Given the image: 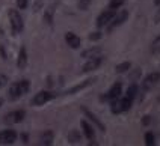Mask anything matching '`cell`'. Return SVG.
I'll list each match as a JSON object with an SVG mask.
<instances>
[{
    "instance_id": "7402d4cb",
    "label": "cell",
    "mask_w": 160,
    "mask_h": 146,
    "mask_svg": "<svg viewBox=\"0 0 160 146\" xmlns=\"http://www.w3.org/2000/svg\"><path fill=\"white\" fill-rule=\"evenodd\" d=\"M91 82H92V80H86V82H85V83H82V84H79V86H76V87H72L71 91H68V92H67V93H74V92H76V91H79V89H82V87H85V86H88V84H89V83H91Z\"/></svg>"
},
{
    "instance_id": "cb8c5ba5",
    "label": "cell",
    "mask_w": 160,
    "mask_h": 146,
    "mask_svg": "<svg viewBox=\"0 0 160 146\" xmlns=\"http://www.w3.org/2000/svg\"><path fill=\"white\" fill-rule=\"evenodd\" d=\"M89 3H91V0H82V2H80L79 3V6H80V9H88V5Z\"/></svg>"
},
{
    "instance_id": "4316f807",
    "label": "cell",
    "mask_w": 160,
    "mask_h": 146,
    "mask_svg": "<svg viewBox=\"0 0 160 146\" xmlns=\"http://www.w3.org/2000/svg\"><path fill=\"white\" fill-rule=\"evenodd\" d=\"M143 124L147 125V124H150V116H145V119H143Z\"/></svg>"
},
{
    "instance_id": "d6986e66",
    "label": "cell",
    "mask_w": 160,
    "mask_h": 146,
    "mask_svg": "<svg viewBox=\"0 0 160 146\" xmlns=\"http://www.w3.org/2000/svg\"><path fill=\"white\" fill-rule=\"evenodd\" d=\"M136 92H138V86H136V84H132V86L127 89L125 97H127V98H130V100H133L134 97H136Z\"/></svg>"
},
{
    "instance_id": "83f0119b",
    "label": "cell",
    "mask_w": 160,
    "mask_h": 146,
    "mask_svg": "<svg viewBox=\"0 0 160 146\" xmlns=\"http://www.w3.org/2000/svg\"><path fill=\"white\" fill-rule=\"evenodd\" d=\"M156 20H157V23L160 21V12H159V15H157V18H156Z\"/></svg>"
},
{
    "instance_id": "52a82bcc",
    "label": "cell",
    "mask_w": 160,
    "mask_h": 146,
    "mask_svg": "<svg viewBox=\"0 0 160 146\" xmlns=\"http://www.w3.org/2000/svg\"><path fill=\"white\" fill-rule=\"evenodd\" d=\"M52 98H54V95L52 92H47V91L38 92L35 97H33V100H32V104H35V106H42V104H45L47 101H50Z\"/></svg>"
},
{
    "instance_id": "ba28073f",
    "label": "cell",
    "mask_w": 160,
    "mask_h": 146,
    "mask_svg": "<svg viewBox=\"0 0 160 146\" xmlns=\"http://www.w3.org/2000/svg\"><path fill=\"white\" fill-rule=\"evenodd\" d=\"M121 89H122V86H121V83H115L112 87H110V91L107 92L106 95L103 97V100L106 101H113L116 98H119L121 97Z\"/></svg>"
},
{
    "instance_id": "8992f818",
    "label": "cell",
    "mask_w": 160,
    "mask_h": 146,
    "mask_svg": "<svg viewBox=\"0 0 160 146\" xmlns=\"http://www.w3.org/2000/svg\"><path fill=\"white\" fill-rule=\"evenodd\" d=\"M17 139V133L14 130H5L0 131V145H11Z\"/></svg>"
},
{
    "instance_id": "484cf974",
    "label": "cell",
    "mask_w": 160,
    "mask_h": 146,
    "mask_svg": "<svg viewBox=\"0 0 160 146\" xmlns=\"http://www.w3.org/2000/svg\"><path fill=\"white\" fill-rule=\"evenodd\" d=\"M100 38H101V33H100V32H95V33L89 35V39H91V41H95V39H100Z\"/></svg>"
},
{
    "instance_id": "f1b7e54d",
    "label": "cell",
    "mask_w": 160,
    "mask_h": 146,
    "mask_svg": "<svg viewBox=\"0 0 160 146\" xmlns=\"http://www.w3.org/2000/svg\"><path fill=\"white\" fill-rule=\"evenodd\" d=\"M156 2V5H160V0H154Z\"/></svg>"
},
{
    "instance_id": "7c38bea8",
    "label": "cell",
    "mask_w": 160,
    "mask_h": 146,
    "mask_svg": "<svg viewBox=\"0 0 160 146\" xmlns=\"http://www.w3.org/2000/svg\"><path fill=\"white\" fill-rule=\"evenodd\" d=\"M82 128H83V133H85V136L88 137L89 140H91V145H94L95 142V133H94V130H92V127L89 125L86 120H82Z\"/></svg>"
},
{
    "instance_id": "2e32d148",
    "label": "cell",
    "mask_w": 160,
    "mask_h": 146,
    "mask_svg": "<svg viewBox=\"0 0 160 146\" xmlns=\"http://www.w3.org/2000/svg\"><path fill=\"white\" fill-rule=\"evenodd\" d=\"M52 142H53V133L52 131L44 133L41 137V145H52Z\"/></svg>"
},
{
    "instance_id": "603a6c76",
    "label": "cell",
    "mask_w": 160,
    "mask_h": 146,
    "mask_svg": "<svg viewBox=\"0 0 160 146\" xmlns=\"http://www.w3.org/2000/svg\"><path fill=\"white\" fill-rule=\"evenodd\" d=\"M124 2L125 0H110V5H109V6H110L112 9H115V8H119Z\"/></svg>"
},
{
    "instance_id": "30bf717a",
    "label": "cell",
    "mask_w": 160,
    "mask_h": 146,
    "mask_svg": "<svg viewBox=\"0 0 160 146\" xmlns=\"http://www.w3.org/2000/svg\"><path fill=\"white\" fill-rule=\"evenodd\" d=\"M101 62H103V59H101L100 56H97V57H91L88 62L83 65L82 71H83V73H89V71H92V69H97L98 66L101 65Z\"/></svg>"
},
{
    "instance_id": "ac0fdd59",
    "label": "cell",
    "mask_w": 160,
    "mask_h": 146,
    "mask_svg": "<svg viewBox=\"0 0 160 146\" xmlns=\"http://www.w3.org/2000/svg\"><path fill=\"white\" fill-rule=\"evenodd\" d=\"M151 53L152 54H159L160 53V36H157L151 44Z\"/></svg>"
},
{
    "instance_id": "3957f363",
    "label": "cell",
    "mask_w": 160,
    "mask_h": 146,
    "mask_svg": "<svg viewBox=\"0 0 160 146\" xmlns=\"http://www.w3.org/2000/svg\"><path fill=\"white\" fill-rule=\"evenodd\" d=\"M9 20H11V26H12V30L15 33H20L23 30V18L20 17L15 9H11L9 11Z\"/></svg>"
},
{
    "instance_id": "e0dca14e",
    "label": "cell",
    "mask_w": 160,
    "mask_h": 146,
    "mask_svg": "<svg viewBox=\"0 0 160 146\" xmlns=\"http://www.w3.org/2000/svg\"><path fill=\"white\" fill-rule=\"evenodd\" d=\"M100 53H101L100 48H91V50H88V51H83V54L82 56L91 59V57H97V56H100Z\"/></svg>"
},
{
    "instance_id": "4fadbf2b",
    "label": "cell",
    "mask_w": 160,
    "mask_h": 146,
    "mask_svg": "<svg viewBox=\"0 0 160 146\" xmlns=\"http://www.w3.org/2000/svg\"><path fill=\"white\" fill-rule=\"evenodd\" d=\"M65 41H67V44L71 47V48H79L80 47V38L77 35L71 33V32H68L65 35Z\"/></svg>"
},
{
    "instance_id": "7a4b0ae2",
    "label": "cell",
    "mask_w": 160,
    "mask_h": 146,
    "mask_svg": "<svg viewBox=\"0 0 160 146\" xmlns=\"http://www.w3.org/2000/svg\"><path fill=\"white\" fill-rule=\"evenodd\" d=\"M112 102V113H121V111H125L132 107V102L133 100L130 98H116V100L110 101Z\"/></svg>"
},
{
    "instance_id": "9a60e30c",
    "label": "cell",
    "mask_w": 160,
    "mask_h": 146,
    "mask_svg": "<svg viewBox=\"0 0 160 146\" xmlns=\"http://www.w3.org/2000/svg\"><path fill=\"white\" fill-rule=\"evenodd\" d=\"M26 62H27V54H26V48L23 47L21 50H20V54H18V68H24L26 66Z\"/></svg>"
},
{
    "instance_id": "5b68a950",
    "label": "cell",
    "mask_w": 160,
    "mask_h": 146,
    "mask_svg": "<svg viewBox=\"0 0 160 146\" xmlns=\"http://www.w3.org/2000/svg\"><path fill=\"white\" fill-rule=\"evenodd\" d=\"M116 12L115 9H106L104 12H101L100 14V17L97 18V26L98 27H104V26H107L109 23H110V20L113 18V15H115Z\"/></svg>"
},
{
    "instance_id": "8fae6325",
    "label": "cell",
    "mask_w": 160,
    "mask_h": 146,
    "mask_svg": "<svg viewBox=\"0 0 160 146\" xmlns=\"http://www.w3.org/2000/svg\"><path fill=\"white\" fill-rule=\"evenodd\" d=\"M160 80V73H151L145 80H143V89H150L151 86H154L156 83Z\"/></svg>"
},
{
    "instance_id": "44dd1931",
    "label": "cell",
    "mask_w": 160,
    "mask_h": 146,
    "mask_svg": "<svg viewBox=\"0 0 160 146\" xmlns=\"http://www.w3.org/2000/svg\"><path fill=\"white\" fill-rule=\"evenodd\" d=\"M145 143L148 146L154 145V136H152V133H147L145 134Z\"/></svg>"
},
{
    "instance_id": "ffe728a7",
    "label": "cell",
    "mask_w": 160,
    "mask_h": 146,
    "mask_svg": "<svg viewBox=\"0 0 160 146\" xmlns=\"http://www.w3.org/2000/svg\"><path fill=\"white\" fill-rule=\"evenodd\" d=\"M130 66H132V64H130V62H124V64L116 65L115 71H116V73H124V71H127V69H130Z\"/></svg>"
},
{
    "instance_id": "f546056e",
    "label": "cell",
    "mask_w": 160,
    "mask_h": 146,
    "mask_svg": "<svg viewBox=\"0 0 160 146\" xmlns=\"http://www.w3.org/2000/svg\"><path fill=\"white\" fill-rule=\"evenodd\" d=\"M0 106H2V101H0Z\"/></svg>"
},
{
    "instance_id": "5bb4252c",
    "label": "cell",
    "mask_w": 160,
    "mask_h": 146,
    "mask_svg": "<svg viewBox=\"0 0 160 146\" xmlns=\"http://www.w3.org/2000/svg\"><path fill=\"white\" fill-rule=\"evenodd\" d=\"M82 110H83V111H85V115H86V116H88V118L91 119V120H92V122H95V125H97V127L100 128V130H101V131H104V130H106V128H104V125H103V124H101V122H100V120H98V119H97V116H95V115H94V113H91V111H89L88 109H85V107H82Z\"/></svg>"
},
{
    "instance_id": "9c48e42d",
    "label": "cell",
    "mask_w": 160,
    "mask_h": 146,
    "mask_svg": "<svg viewBox=\"0 0 160 146\" xmlns=\"http://www.w3.org/2000/svg\"><path fill=\"white\" fill-rule=\"evenodd\" d=\"M24 119V110H17V111H12V113H8L5 116V122L6 124H18Z\"/></svg>"
},
{
    "instance_id": "6da1fadb",
    "label": "cell",
    "mask_w": 160,
    "mask_h": 146,
    "mask_svg": "<svg viewBox=\"0 0 160 146\" xmlns=\"http://www.w3.org/2000/svg\"><path fill=\"white\" fill-rule=\"evenodd\" d=\"M29 91V82L27 80H21V82L12 83L9 87V98L11 100H17L20 97H23L24 93Z\"/></svg>"
},
{
    "instance_id": "d4e9b609",
    "label": "cell",
    "mask_w": 160,
    "mask_h": 146,
    "mask_svg": "<svg viewBox=\"0 0 160 146\" xmlns=\"http://www.w3.org/2000/svg\"><path fill=\"white\" fill-rule=\"evenodd\" d=\"M17 6L20 9H24L27 6V0H17Z\"/></svg>"
},
{
    "instance_id": "277c9868",
    "label": "cell",
    "mask_w": 160,
    "mask_h": 146,
    "mask_svg": "<svg viewBox=\"0 0 160 146\" xmlns=\"http://www.w3.org/2000/svg\"><path fill=\"white\" fill-rule=\"evenodd\" d=\"M127 17H128V12H127V11H121L119 14H115L113 18L110 20V23L107 24V32H112L113 29H116L118 26H121L125 20H127Z\"/></svg>"
}]
</instances>
